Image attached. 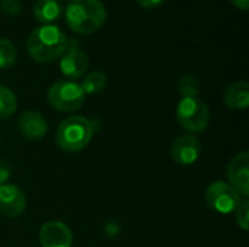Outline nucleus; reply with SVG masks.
Wrapping results in <instances>:
<instances>
[{
    "label": "nucleus",
    "instance_id": "f257e3e1",
    "mask_svg": "<svg viewBox=\"0 0 249 247\" xmlns=\"http://www.w3.org/2000/svg\"><path fill=\"white\" fill-rule=\"evenodd\" d=\"M66 33L55 25H41L35 28L26 41V49L36 63H51L61 57L67 47Z\"/></svg>",
    "mask_w": 249,
    "mask_h": 247
},
{
    "label": "nucleus",
    "instance_id": "f03ea898",
    "mask_svg": "<svg viewBox=\"0 0 249 247\" xmlns=\"http://www.w3.org/2000/svg\"><path fill=\"white\" fill-rule=\"evenodd\" d=\"M67 26L80 35L98 31L107 19V9L101 0H70L64 9Z\"/></svg>",
    "mask_w": 249,
    "mask_h": 247
},
{
    "label": "nucleus",
    "instance_id": "7ed1b4c3",
    "mask_svg": "<svg viewBox=\"0 0 249 247\" xmlns=\"http://www.w3.org/2000/svg\"><path fill=\"white\" fill-rule=\"evenodd\" d=\"M93 131L92 122L85 116H69L58 125L55 143L66 153H77L90 143Z\"/></svg>",
    "mask_w": 249,
    "mask_h": 247
},
{
    "label": "nucleus",
    "instance_id": "20e7f679",
    "mask_svg": "<svg viewBox=\"0 0 249 247\" xmlns=\"http://www.w3.org/2000/svg\"><path fill=\"white\" fill-rule=\"evenodd\" d=\"M177 121L190 134L203 132L210 121L207 105L198 98H182L177 106Z\"/></svg>",
    "mask_w": 249,
    "mask_h": 247
},
{
    "label": "nucleus",
    "instance_id": "39448f33",
    "mask_svg": "<svg viewBox=\"0 0 249 247\" xmlns=\"http://www.w3.org/2000/svg\"><path fill=\"white\" fill-rule=\"evenodd\" d=\"M85 92L80 84L71 80L55 82L47 92L50 105L60 112H76L85 103Z\"/></svg>",
    "mask_w": 249,
    "mask_h": 247
},
{
    "label": "nucleus",
    "instance_id": "423d86ee",
    "mask_svg": "<svg viewBox=\"0 0 249 247\" xmlns=\"http://www.w3.org/2000/svg\"><path fill=\"white\" fill-rule=\"evenodd\" d=\"M242 199L244 198L223 181L210 183L206 191L207 205L219 214H232Z\"/></svg>",
    "mask_w": 249,
    "mask_h": 247
},
{
    "label": "nucleus",
    "instance_id": "0eeeda50",
    "mask_svg": "<svg viewBox=\"0 0 249 247\" xmlns=\"http://www.w3.org/2000/svg\"><path fill=\"white\" fill-rule=\"evenodd\" d=\"M89 67V60L86 52L79 47V41L76 39H67V47L64 52L60 57V70L61 73L71 79H80L86 74V70Z\"/></svg>",
    "mask_w": 249,
    "mask_h": 247
},
{
    "label": "nucleus",
    "instance_id": "6e6552de",
    "mask_svg": "<svg viewBox=\"0 0 249 247\" xmlns=\"http://www.w3.org/2000/svg\"><path fill=\"white\" fill-rule=\"evenodd\" d=\"M228 178L229 185L242 197L249 195V153L241 151L232 157L228 165Z\"/></svg>",
    "mask_w": 249,
    "mask_h": 247
},
{
    "label": "nucleus",
    "instance_id": "1a4fd4ad",
    "mask_svg": "<svg viewBox=\"0 0 249 247\" xmlns=\"http://www.w3.org/2000/svg\"><path fill=\"white\" fill-rule=\"evenodd\" d=\"M201 154V143L193 134H184L174 140L171 147V156L177 165L191 166Z\"/></svg>",
    "mask_w": 249,
    "mask_h": 247
},
{
    "label": "nucleus",
    "instance_id": "9d476101",
    "mask_svg": "<svg viewBox=\"0 0 249 247\" xmlns=\"http://www.w3.org/2000/svg\"><path fill=\"white\" fill-rule=\"evenodd\" d=\"M26 210V198L23 192L10 183L0 186V214L7 218H18Z\"/></svg>",
    "mask_w": 249,
    "mask_h": 247
},
{
    "label": "nucleus",
    "instance_id": "9b49d317",
    "mask_svg": "<svg viewBox=\"0 0 249 247\" xmlns=\"http://www.w3.org/2000/svg\"><path fill=\"white\" fill-rule=\"evenodd\" d=\"M39 243L42 247H71L73 234L61 221H47L39 230Z\"/></svg>",
    "mask_w": 249,
    "mask_h": 247
},
{
    "label": "nucleus",
    "instance_id": "f8f14e48",
    "mask_svg": "<svg viewBox=\"0 0 249 247\" xmlns=\"http://www.w3.org/2000/svg\"><path fill=\"white\" fill-rule=\"evenodd\" d=\"M18 128L23 138L29 141H39L45 137L48 131L47 121L39 112L26 111L18 119Z\"/></svg>",
    "mask_w": 249,
    "mask_h": 247
},
{
    "label": "nucleus",
    "instance_id": "ddd939ff",
    "mask_svg": "<svg viewBox=\"0 0 249 247\" xmlns=\"http://www.w3.org/2000/svg\"><path fill=\"white\" fill-rule=\"evenodd\" d=\"M223 102L229 109L244 111L249 106V86L247 82L239 80L229 84L223 93Z\"/></svg>",
    "mask_w": 249,
    "mask_h": 247
},
{
    "label": "nucleus",
    "instance_id": "4468645a",
    "mask_svg": "<svg viewBox=\"0 0 249 247\" xmlns=\"http://www.w3.org/2000/svg\"><path fill=\"white\" fill-rule=\"evenodd\" d=\"M63 15V7L58 0H36L34 4V16L42 25H53Z\"/></svg>",
    "mask_w": 249,
    "mask_h": 247
},
{
    "label": "nucleus",
    "instance_id": "2eb2a0df",
    "mask_svg": "<svg viewBox=\"0 0 249 247\" xmlns=\"http://www.w3.org/2000/svg\"><path fill=\"white\" fill-rule=\"evenodd\" d=\"M107 84V76L102 71H90L82 80V90L85 95H95L99 93Z\"/></svg>",
    "mask_w": 249,
    "mask_h": 247
},
{
    "label": "nucleus",
    "instance_id": "dca6fc26",
    "mask_svg": "<svg viewBox=\"0 0 249 247\" xmlns=\"http://www.w3.org/2000/svg\"><path fill=\"white\" fill-rule=\"evenodd\" d=\"M16 106H18V99L15 93L9 87L0 84V119L10 118L15 114Z\"/></svg>",
    "mask_w": 249,
    "mask_h": 247
},
{
    "label": "nucleus",
    "instance_id": "f3484780",
    "mask_svg": "<svg viewBox=\"0 0 249 247\" xmlns=\"http://www.w3.org/2000/svg\"><path fill=\"white\" fill-rule=\"evenodd\" d=\"M178 92L182 98H197L200 93V82L194 74H185L178 82Z\"/></svg>",
    "mask_w": 249,
    "mask_h": 247
},
{
    "label": "nucleus",
    "instance_id": "a211bd4d",
    "mask_svg": "<svg viewBox=\"0 0 249 247\" xmlns=\"http://www.w3.org/2000/svg\"><path fill=\"white\" fill-rule=\"evenodd\" d=\"M16 61V49L9 39L0 38V68H9Z\"/></svg>",
    "mask_w": 249,
    "mask_h": 247
},
{
    "label": "nucleus",
    "instance_id": "6ab92c4d",
    "mask_svg": "<svg viewBox=\"0 0 249 247\" xmlns=\"http://www.w3.org/2000/svg\"><path fill=\"white\" fill-rule=\"evenodd\" d=\"M235 213V220L236 224L242 229V230H248L249 229V201L247 198H244L241 201V204L236 207Z\"/></svg>",
    "mask_w": 249,
    "mask_h": 247
},
{
    "label": "nucleus",
    "instance_id": "aec40b11",
    "mask_svg": "<svg viewBox=\"0 0 249 247\" xmlns=\"http://www.w3.org/2000/svg\"><path fill=\"white\" fill-rule=\"evenodd\" d=\"M1 12L7 16H18L22 10V1L20 0H1L0 1Z\"/></svg>",
    "mask_w": 249,
    "mask_h": 247
},
{
    "label": "nucleus",
    "instance_id": "412c9836",
    "mask_svg": "<svg viewBox=\"0 0 249 247\" xmlns=\"http://www.w3.org/2000/svg\"><path fill=\"white\" fill-rule=\"evenodd\" d=\"M10 173H12V167H10L9 162L0 157V186L7 183Z\"/></svg>",
    "mask_w": 249,
    "mask_h": 247
},
{
    "label": "nucleus",
    "instance_id": "4be33fe9",
    "mask_svg": "<svg viewBox=\"0 0 249 247\" xmlns=\"http://www.w3.org/2000/svg\"><path fill=\"white\" fill-rule=\"evenodd\" d=\"M165 0H137V3L144 7V9H153V7H158L163 3Z\"/></svg>",
    "mask_w": 249,
    "mask_h": 247
},
{
    "label": "nucleus",
    "instance_id": "5701e85b",
    "mask_svg": "<svg viewBox=\"0 0 249 247\" xmlns=\"http://www.w3.org/2000/svg\"><path fill=\"white\" fill-rule=\"evenodd\" d=\"M231 1L242 10H247L249 7V0H231Z\"/></svg>",
    "mask_w": 249,
    "mask_h": 247
},
{
    "label": "nucleus",
    "instance_id": "b1692460",
    "mask_svg": "<svg viewBox=\"0 0 249 247\" xmlns=\"http://www.w3.org/2000/svg\"><path fill=\"white\" fill-rule=\"evenodd\" d=\"M0 1H1V0H0Z\"/></svg>",
    "mask_w": 249,
    "mask_h": 247
}]
</instances>
